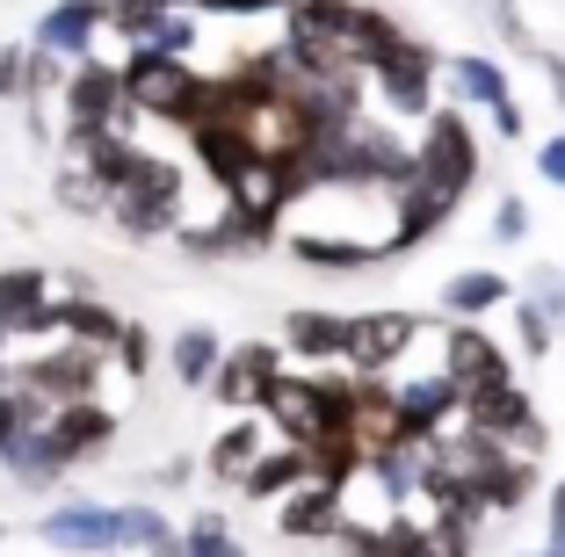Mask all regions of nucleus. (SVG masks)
<instances>
[{"instance_id":"7","label":"nucleus","mask_w":565,"mask_h":557,"mask_svg":"<svg viewBox=\"0 0 565 557\" xmlns=\"http://www.w3.org/2000/svg\"><path fill=\"white\" fill-rule=\"evenodd\" d=\"M36 536H44L51 550H81V557L117 550V507H87V500H66V507H51V514H44V528H36Z\"/></svg>"},{"instance_id":"26","label":"nucleus","mask_w":565,"mask_h":557,"mask_svg":"<svg viewBox=\"0 0 565 557\" xmlns=\"http://www.w3.org/2000/svg\"><path fill=\"white\" fill-rule=\"evenodd\" d=\"M515 333H522V355L536 362V355H551V333H558V326H551V312L530 297V304H515Z\"/></svg>"},{"instance_id":"21","label":"nucleus","mask_w":565,"mask_h":557,"mask_svg":"<svg viewBox=\"0 0 565 557\" xmlns=\"http://www.w3.org/2000/svg\"><path fill=\"white\" fill-rule=\"evenodd\" d=\"M449 81H457V95L465 101H479V109H508V73L493 66V58H457V66H449Z\"/></svg>"},{"instance_id":"4","label":"nucleus","mask_w":565,"mask_h":557,"mask_svg":"<svg viewBox=\"0 0 565 557\" xmlns=\"http://www.w3.org/2000/svg\"><path fill=\"white\" fill-rule=\"evenodd\" d=\"M95 369H102V347H58V355H36L30 369H15L22 384H30L36 398H51V406H73V398H95Z\"/></svg>"},{"instance_id":"6","label":"nucleus","mask_w":565,"mask_h":557,"mask_svg":"<svg viewBox=\"0 0 565 557\" xmlns=\"http://www.w3.org/2000/svg\"><path fill=\"white\" fill-rule=\"evenodd\" d=\"M443 377H457L465 406H471V398H486V392H500V384H515V377H508V355H500L479 326H457V333H449V369H443Z\"/></svg>"},{"instance_id":"1","label":"nucleus","mask_w":565,"mask_h":557,"mask_svg":"<svg viewBox=\"0 0 565 557\" xmlns=\"http://www.w3.org/2000/svg\"><path fill=\"white\" fill-rule=\"evenodd\" d=\"M399 44V30L370 8H349V0H290V66L305 73H341L355 81L363 66H377L384 51Z\"/></svg>"},{"instance_id":"23","label":"nucleus","mask_w":565,"mask_h":557,"mask_svg":"<svg viewBox=\"0 0 565 557\" xmlns=\"http://www.w3.org/2000/svg\"><path fill=\"white\" fill-rule=\"evenodd\" d=\"M8 471H15L22 485H51V478H66V457L51 449V435H44V427H30V435L15 442V457H8Z\"/></svg>"},{"instance_id":"25","label":"nucleus","mask_w":565,"mask_h":557,"mask_svg":"<svg viewBox=\"0 0 565 557\" xmlns=\"http://www.w3.org/2000/svg\"><path fill=\"white\" fill-rule=\"evenodd\" d=\"M254 449H262V427H233V435H217V449H211V471L217 478H247L254 471Z\"/></svg>"},{"instance_id":"14","label":"nucleus","mask_w":565,"mask_h":557,"mask_svg":"<svg viewBox=\"0 0 565 557\" xmlns=\"http://www.w3.org/2000/svg\"><path fill=\"white\" fill-rule=\"evenodd\" d=\"M117 550L131 557H182V528L160 507H117Z\"/></svg>"},{"instance_id":"24","label":"nucleus","mask_w":565,"mask_h":557,"mask_svg":"<svg viewBox=\"0 0 565 557\" xmlns=\"http://www.w3.org/2000/svg\"><path fill=\"white\" fill-rule=\"evenodd\" d=\"M182 557H247V550H239V536L225 528V514H196V522L182 528Z\"/></svg>"},{"instance_id":"32","label":"nucleus","mask_w":565,"mask_h":557,"mask_svg":"<svg viewBox=\"0 0 565 557\" xmlns=\"http://www.w3.org/2000/svg\"><path fill=\"white\" fill-rule=\"evenodd\" d=\"M124 369H146V333H131V326H124Z\"/></svg>"},{"instance_id":"17","label":"nucleus","mask_w":565,"mask_h":557,"mask_svg":"<svg viewBox=\"0 0 565 557\" xmlns=\"http://www.w3.org/2000/svg\"><path fill=\"white\" fill-rule=\"evenodd\" d=\"M51 413H58V406H51V398H36L30 384H8V392H0V463L15 457V442L30 435V427H44Z\"/></svg>"},{"instance_id":"22","label":"nucleus","mask_w":565,"mask_h":557,"mask_svg":"<svg viewBox=\"0 0 565 557\" xmlns=\"http://www.w3.org/2000/svg\"><path fill=\"white\" fill-rule=\"evenodd\" d=\"M51 319H58L81 347H117L124 341V319L102 312V304H51Z\"/></svg>"},{"instance_id":"35","label":"nucleus","mask_w":565,"mask_h":557,"mask_svg":"<svg viewBox=\"0 0 565 557\" xmlns=\"http://www.w3.org/2000/svg\"><path fill=\"white\" fill-rule=\"evenodd\" d=\"M0 536H8V528H0Z\"/></svg>"},{"instance_id":"3","label":"nucleus","mask_w":565,"mask_h":557,"mask_svg":"<svg viewBox=\"0 0 565 557\" xmlns=\"http://www.w3.org/2000/svg\"><path fill=\"white\" fill-rule=\"evenodd\" d=\"M414 167H420L428 181H443L449 196H465L471 174H479V138L465 131V116L435 109V116H428V138H420V152H414Z\"/></svg>"},{"instance_id":"27","label":"nucleus","mask_w":565,"mask_h":557,"mask_svg":"<svg viewBox=\"0 0 565 557\" xmlns=\"http://www.w3.org/2000/svg\"><path fill=\"white\" fill-rule=\"evenodd\" d=\"M536 174H544L551 189H565V131H558V138H544V146H536Z\"/></svg>"},{"instance_id":"19","label":"nucleus","mask_w":565,"mask_h":557,"mask_svg":"<svg viewBox=\"0 0 565 557\" xmlns=\"http://www.w3.org/2000/svg\"><path fill=\"white\" fill-rule=\"evenodd\" d=\"M298 478H319L312 471V449H298V442H282L268 463H254L239 485H247V500H276V485H298Z\"/></svg>"},{"instance_id":"28","label":"nucleus","mask_w":565,"mask_h":557,"mask_svg":"<svg viewBox=\"0 0 565 557\" xmlns=\"http://www.w3.org/2000/svg\"><path fill=\"white\" fill-rule=\"evenodd\" d=\"M493 232H500V239H522V232H530V203H522V196H508V203L493 211Z\"/></svg>"},{"instance_id":"16","label":"nucleus","mask_w":565,"mask_h":557,"mask_svg":"<svg viewBox=\"0 0 565 557\" xmlns=\"http://www.w3.org/2000/svg\"><path fill=\"white\" fill-rule=\"evenodd\" d=\"M167 362H174V384H211L217 377V362H225V347H217V333L211 326H189V333H174V347H167Z\"/></svg>"},{"instance_id":"5","label":"nucleus","mask_w":565,"mask_h":557,"mask_svg":"<svg viewBox=\"0 0 565 557\" xmlns=\"http://www.w3.org/2000/svg\"><path fill=\"white\" fill-rule=\"evenodd\" d=\"M449 211H457V196H449L443 181H428V174L414 167V174L392 189V246H420Z\"/></svg>"},{"instance_id":"34","label":"nucleus","mask_w":565,"mask_h":557,"mask_svg":"<svg viewBox=\"0 0 565 557\" xmlns=\"http://www.w3.org/2000/svg\"><path fill=\"white\" fill-rule=\"evenodd\" d=\"M551 81H558V109H565V58H551Z\"/></svg>"},{"instance_id":"33","label":"nucleus","mask_w":565,"mask_h":557,"mask_svg":"<svg viewBox=\"0 0 565 557\" xmlns=\"http://www.w3.org/2000/svg\"><path fill=\"white\" fill-rule=\"evenodd\" d=\"M493 131H500V138H522V101H508V109H493Z\"/></svg>"},{"instance_id":"11","label":"nucleus","mask_w":565,"mask_h":557,"mask_svg":"<svg viewBox=\"0 0 565 557\" xmlns=\"http://www.w3.org/2000/svg\"><path fill=\"white\" fill-rule=\"evenodd\" d=\"M370 73L384 81V101H392L399 116H420V109H428V51H420V44H406V36H399V44L384 51Z\"/></svg>"},{"instance_id":"15","label":"nucleus","mask_w":565,"mask_h":557,"mask_svg":"<svg viewBox=\"0 0 565 557\" xmlns=\"http://www.w3.org/2000/svg\"><path fill=\"white\" fill-rule=\"evenodd\" d=\"M58 203H66L73 217H95V211H109V181L95 174V160H87L81 146H66V160H58Z\"/></svg>"},{"instance_id":"20","label":"nucleus","mask_w":565,"mask_h":557,"mask_svg":"<svg viewBox=\"0 0 565 557\" xmlns=\"http://www.w3.org/2000/svg\"><path fill=\"white\" fill-rule=\"evenodd\" d=\"M443 304L457 319H479V312H493V304H508V282L486 276V268H471V276H449L443 282Z\"/></svg>"},{"instance_id":"8","label":"nucleus","mask_w":565,"mask_h":557,"mask_svg":"<svg viewBox=\"0 0 565 557\" xmlns=\"http://www.w3.org/2000/svg\"><path fill=\"white\" fill-rule=\"evenodd\" d=\"M44 435H51V449L66 457V471L81 457H95V449H109V435H117V413L109 406H95V398H73V406H58L44 420Z\"/></svg>"},{"instance_id":"13","label":"nucleus","mask_w":565,"mask_h":557,"mask_svg":"<svg viewBox=\"0 0 565 557\" xmlns=\"http://www.w3.org/2000/svg\"><path fill=\"white\" fill-rule=\"evenodd\" d=\"M414 341V319L406 312H370V319H349V362L355 369H384V362L399 355Z\"/></svg>"},{"instance_id":"9","label":"nucleus","mask_w":565,"mask_h":557,"mask_svg":"<svg viewBox=\"0 0 565 557\" xmlns=\"http://www.w3.org/2000/svg\"><path fill=\"white\" fill-rule=\"evenodd\" d=\"M117 109H124V73H109V66L73 73V87H66V124L73 131H109Z\"/></svg>"},{"instance_id":"12","label":"nucleus","mask_w":565,"mask_h":557,"mask_svg":"<svg viewBox=\"0 0 565 557\" xmlns=\"http://www.w3.org/2000/svg\"><path fill=\"white\" fill-rule=\"evenodd\" d=\"M276 384V347H239V355L217 362L211 392L225 398V406H262V392Z\"/></svg>"},{"instance_id":"18","label":"nucleus","mask_w":565,"mask_h":557,"mask_svg":"<svg viewBox=\"0 0 565 557\" xmlns=\"http://www.w3.org/2000/svg\"><path fill=\"white\" fill-rule=\"evenodd\" d=\"M282 341L298 347V355H312V362L349 355V319H333V312H298L290 326H282Z\"/></svg>"},{"instance_id":"29","label":"nucleus","mask_w":565,"mask_h":557,"mask_svg":"<svg viewBox=\"0 0 565 557\" xmlns=\"http://www.w3.org/2000/svg\"><path fill=\"white\" fill-rule=\"evenodd\" d=\"M22 73H30V58L15 44H0V95H22Z\"/></svg>"},{"instance_id":"2","label":"nucleus","mask_w":565,"mask_h":557,"mask_svg":"<svg viewBox=\"0 0 565 557\" xmlns=\"http://www.w3.org/2000/svg\"><path fill=\"white\" fill-rule=\"evenodd\" d=\"M124 101L146 116H174V124H196L203 101H211V81L182 66V58H167V51H138L131 66H124Z\"/></svg>"},{"instance_id":"30","label":"nucleus","mask_w":565,"mask_h":557,"mask_svg":"<svg viewBox=\"0 0 565 557\" xmlns=\"http://www.w3.org/2000/svg\"><path fill=\"white\" fill-rule=\"evenodd\" d=\"M196 8H217V15H268L282 0H196Z\"/></svg>"},{"instance_id":"31","label":"nucleus","mask_w":565,"mask_h":557,"mask_svg":"<svg viewBox=\"0 0 565 557\" xmlns=\"http://www.w3.org/2000/svg\"><path fill=\"white\" fill-rule=\"evenodd\" d=\"M536 290H544L536 304H544V312H551V326H558V319H565V276H544Z\"/></svg>"},{"instance_id":"10","label":"nucleus","mask_w":565,"mask_h":557,"mask_svg":"<svg viewBox=\"0 0 565 557\" xmlns=\"http://www.w3.org/2000/svg\"><path fill=\"white\" fill-rule=\"evenodd\" d=\"M102 22H109L102 0H58V8L36 22V51H51V58H81V51L95 44Z\"/></svg>"}]
</instances>
